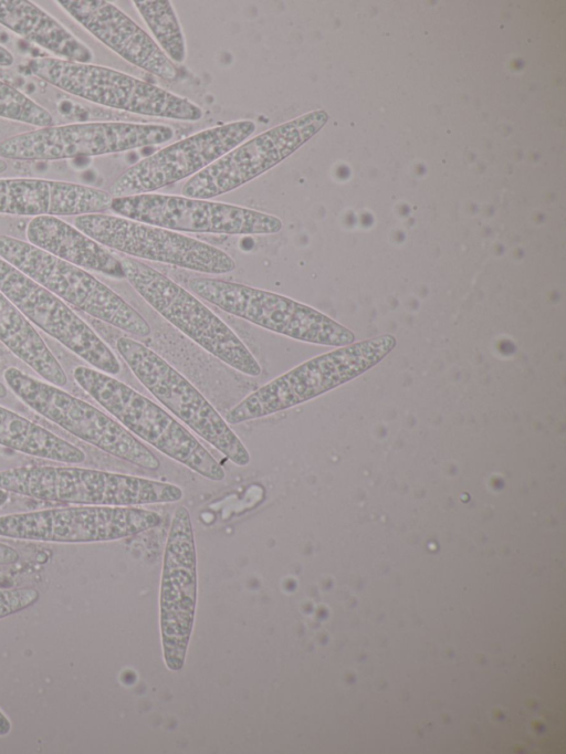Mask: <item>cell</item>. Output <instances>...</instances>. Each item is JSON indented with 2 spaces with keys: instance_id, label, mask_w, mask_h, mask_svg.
Masks as SVG:
<instances>
[{
  "instance_id": "obj_1",
  "label": "cell",
  "mask_w": 566,
  "mask_h": 754,
  "mask_svg": "<svg viewBox=\"0 0 566 754\" xmlns=\"http://www.w3.org/2000/svg\"><path fill=\"white\" fill-rule=\"evenodd\" d=\"M0 489L44 501L77 505L137 506L171 503L176 484L78 467L23 465L0 471Z\"/></svg>"
},
{
  "instance_id": "obj_2",
  "label": "cell",
  "mask_w": 566,
  "mask_h": 754,
  "mask_svg": "<svg viewBox=\"0 0 566 754\" xmlns=\"http://www.w3.org/2000/svg\"><path fill=\"white\" fill-rule=\"evenodd\" d=\"M75 383L130 433L201 477L218 482L223 467L171 415L111 375L76 366Z\"/></svg>"
},
{
  "instance_id": "obj_3",
  "label": "cell",
  "mask_w": 566,
  "mask_h": 754,
  "mask_svg": "<svg viewBox=\"0 0 566 754\" xmlns=\"http://www.w3.org/2000/svg\"><path fill=\"white\" fill-rule=\"evenodd\" d=\"M395 345L394 336L382 335L311 358L248 395L226 421L239 425L316 398L375 366Z\"/></svg>"
},
{
  "instance_id": "obj_4",
  "label": "cell",
  "mask_w": 566,
  "mask_h": 754,
  "mask_svg": "<svg viewBox=\"0 0 566 754\" xmlns=\"http://www.w3.org/2000/svg\"><path fill=\"white\" fill-rule=\"evenodd\" d=\"M28 67L51 85L106 107L187 122L203 116L190 100L111 67L50 56L33 57Z\"/></svg>"
},
{
  "instance_id": "obj_5",
  "label": "cell",
  "mask_w": 566,
  "mask_h": 754,
  "mask_svg": "<svg viewBox=\"0 0 566 754\" xmlns=\"http://www.w3.org/2000/svg\"><path fill=\"white\" fill-rule=\"evenodd\" d=\"M125 279L164 318L233 369L258 377L261 365L239 336L175 281L134 259L120 260Z\"/></svg>"
},
{
  "instance_id": "obj_6",
  "label": "cell",
  "mask_w": 566,
  "mask_h": 754,
  "mask_svg": "<svg viewBox=\"0 0 566 754\" xmlns=\"http://www.w3.org/2000/svg\"><path fill=\"white\" fill-rule=\"evenodd\" d=\"M0 258L75 308L132 335L146 337L148 322L88 271L10 235H0Z\"/></svg>"
},
{
  "instance_id": "obj_7",
  "label": "cell",
  "mask_w": 566,
  "mask_h": 754,
  "mask_svg": "<svg viewBox=\"0 0 566 754\" xmlns=\"http://www.w3.org/2000/svg\"><path fill=\"white\" fill-rule=\"evenodd\" d=\"M7 387L29 408L76 438L146 470L160 461L117 420L61 387L36 379L17 367L3 371Z\"/></svg>"
},
{
  "instance_id": "obj_8",
  "label": "cell",
  "mask_w": 566,
  "mask_h": 754,
  "mask_svg": "<svg viewBox=\"0 0 566 754\" xmlns=\"http://www.w3.org/2000/svg\"><path fill=\"white\" fill-rule=\"evenodd\" d=\"M189 287L231 315L296 341L327 346L355 341L354 333L333 318L274 292L210 277H193Z\"/></svg>"
},
{
  "instance_id": "obj_9",
  "label": "cell",
  "mask_w": 566,
  "mask_h": 754,
  "mask_svg": "<svg viewBox=\"0 0 566 754\" xmlns=\"http://www.w3.org/2000/svg\"><path fill=\"white\" fill-rule=\"evenodd\" d=\"M116 349L136 378L172 415L219 450L245 467L251 457L240 438L206 397L177 369L144 344L123 336Z\"/></svg>"
},
{
  "instance_id": "obj_10",
  "label": "cell",
  "mask_w": 566,
  "mask_h": 754,
  "mask_svg": "<svg viewBox=\"0 0 566 754\" xmlns=\"http://www.w3.org/2000/svg\"><path fill=\"white\" fill-rule=\"evenodd\" d=\"M175 132L163 124L88 122L39 127L0 142V157L60 160L99 156L164 144Z\"/></svg>"
},
{
  "instance_id": "obj_11",
  "label": "cell",
  "mask_w": 566,
  "mask_h": 754,
  "mask_svg": "<svg viewBox=\"0 0 566 754\" xmlns=\"http://www.w3.org/2000/svg\"><path fill=\"white\" fill-rule=\"evenodd\" d=\"M74 227L98 242L130 256L172 264L206 274L234 271V260L221 249L177 231L120 216H76Z\"/></svg>"
},
{
  "instance_id": "obj_12",
  "label": "cell",
  "mask_w": 566,
  "mask_h": 754,
  "mask_svg": "<svg viewBox=\"0 0 566 754\" xmlns=\"http://www.w3.org/2000/svg\"><path fill=\"white\" fill-rule=\"evenodd\" d=\"M161 516L137 506L80 505L0 516V536L52 543H93L134 536Z\"/></svg>"
},
{
  "instance_id": "obj_13",
  "label": "cell",
  "mask_w": 566,
  "mask_h": 754,
  "mask_svg": "<svg viewBox=\"0 0 566 754\" xmlns=\"http://www.w3.org/2000/svg\"><path fill=\"white\" fill-rule=\"evenodd\" d=\"M327 119L325 111H311L241 143L190 177L182 186V196L210 199L239 188L286 159Z\"/></svg>"
},
{
  "instance_id": "obj_14",
  "label": "cell",
  "mask_w": 566,
  "mask_h": 754,
  "mask_svg": "<svg viewBox=\"0 0 566 754\" xmlns=\"http://www.w3.org/2000/svg\"><path fill=\"white\" fill-rule=\"evenodd\" d=\"M116 214L172 231L220 234H272L282 220L273 214L208 199L161 193L113 198Z\"/></svg>"
},
{
  "instance_id": "obj_15",
  "label": "cell",
  "mask_w": 566,
  "mask_h": 754,
  "mask_svg": "<svg viewBox=\"0 0 566 754\" xmlns=\"http://www.w3.org/2000/svg\"><path fill=\"white\" fill-rule=\"evenodd\" d=\"M197 555L187 507L175 510L166 542L160 583V632L166 666L184 667L197 601Z\"/></svg>"
},
{
  "instance_id": "obj_16",
  "label": "cell",
  "mask_w": 566,
  "mask_h": 754,
  "mask_svg": "<svg viewBox=\"0 0 566 754\" xmlns=\"http://www.w3.org/2000/svg\"><path fill=\"white\" fill-rule=\"evenodd\" d=\"M249 119L235 121L198 132L139 160L109 186L113 198L151 193L192 177L243 143L255 130Z\"/></svg>"
},
{
  "instance_id": "obj_17",
  "label": "cell",
  "mask_w": 566,
  "mask_h": 754,
  "mask_svg": "<svg viewBox=\"0 0 566 754\" xmlns=\"http://www.w3.org/2000/svg\"><path fill=\"white\" fill-rule=\"evenodd\" d=\"M0 291L45 334L94 369L111 376L122 366L108 345L64 301L0 258Z\"/></svg>"
},
{
  "instance_id": "obj_18",
  "label": "cell",
  "mask_w": 566,
  "mask_h": 754,
  "mask_svg": "<svg viewBox=\"0 0 566 754\" xmlns=\"http://www.w3.org/2000/svg\"><path fill=\"white\" fill-rule=\"evenodd\" d=\"M56 3L127 62L164 80L177 77L176 65L155 40L115 4L104 0H59Z\"/></svg>"
},
{
  "instance_id": "obj_19",
  "label": "cell",
  "mask_w": 566,
  "mask_h": 754,
  "mask_svg": "<svg viewBox=\"0 0 566 754\" xmlns=\"http://www.w3.org/2000/svg\"><path fill=\"white\" fill-rule=\"evenodd\" d=\"M108 191L40 178H0V213L27 217L103 213L111 208Z\"/></svg>"
},
{
  "instance_id": "obj_20",
  "label": "cell",
  "mask_w": 566,
  "mask_h": 754,
  "mask_svg": "<svg viewBox=\"0 0 566 754\" xmlns=\"http://www.w3.org/2000/svg\"><path fill=\"white\" fill-rule=\"evenodd\" d=\"M28 242L84 270L125 279L120 260L74 226L53 216L32 218L25 229Z\"/></svg>"
},
{
  "instance_id": "obj_21",
  "label": "cell",
  "mask_w": 566,
  "mask_h": 754,
  "mask_svg": "<svg viewBox=\"0 0 566 754\" xmlns=\"http://www.w3.org/2000/svg\"><path fill=\"white\" fill-rule=\"evenodd\" d=\"M0 24L56 59L91 63L92 50L50 13L25 0H0Z\"/></svg>"
},
{
  "instance_id": "obj_22",
  "label": "cell",
  "mask_w": 566,
  "mask_h": 754,
  "mask_svg": "<svg viewBox=\"0 0 566 754\" xmlns=\"http://www.w3.org/2000/svg\"><path fill=\"white\" fill-rule=\"evenodd\" d=\"M0 342L44 381L63 387L67 375L35 326L0 291Z\"/></svg>"
},
{
  "instance_id": "obj_23",
  "label": "cell",
  "mask_w": 566,
  "mask_h": 754,
  "mask_svg": "<svg viewBox=\"0 0 566 754\" xmlns=\"http://www.w3.org/2000/svg\"><path fill=\"white\" fill-rule=\"evenodd\" d=\"M0 444L32 457L78 464L86 454L48 429L0 406Z\"/></svg>"
},
{
  "instance_id": "obj_24",
  "label": "cell",
  "mask_w": 566,
  "mask_h": 754,
  "mask_svg": "<svg viewBox=\"0 0 566 754\" xmlns=\"http://www.w3.org/2000/svg\"><path fill=\"white\" fill-rule=\"evenodd\" d=\"M133 3L151 31L160 50L174 64L182 63L187 56L186 42L171 2L167 0H135Z\"/></svg>"
},
{
  "instance_id": "obj_25",
  "label": "cell",
  "mask_w": 566,
  "mask_h": 754,
  "mask_svg": "<svg viewBox=\"0 0 566 754\" xmlns=\"http://www.w3.org/2000/svg\"><path fill=\"white\" fill-rule=\"evenodd\" d=\"M0 117L36 127L54 125L53 116L44 107L1 80Z\"/></svg>"
},
{
  "instance_id": "obj_26",
  "label": "cell",
  "mask_w": 566,
  "mask_h": 754,
  "mask_svg": "<svg viewBox=\"0 0 566 754\" xmlns=\"http://www.w3.org/2000/svg\"><path fill=\"white\" fill-rule=\"evenodd\" d=\"M39 598V590L32 587L0 589V619L31 607Z\"/></svg>"
},
{
  "instance_id": "obj_27",
  "label": "cell",
  "mask_w": 566,
  "mask_h": 754,
  "mask_svg": "<svg viewBox=\"0 0 566 754\" xmlns=\"http://www.w3.org/2000/svg\"><path fill=\"white\" fill-rule=\"evenodd\" d=\"M20 558L17 549L0 542V565L15 564Z\"/></svg>"
},
{
  "instance_id": "obj_28",
  "label": "cell",
  "mask_w": 566,
  "mask_h": 754,
  "mask_svg": "<svg viewBox=\"0 0 566 754\" xmlns=\"http://www.w3.org/2000/svg\"><path fill=\"white\" fill-rule=\"evenodd\" d=\"M14 62L13 54L0 44V66H10Z\"/></svg>"
},
{
  "instance_id": "obj_29",
  "label": "cell",
  "mask_w": 566,
  "mask_h": 754,
  "mask_svg": "<svg viewBox=\"0 0 566 754\" xmlns=\"http://www.w3.org/2000/svg\"><path fill=\"white\" fill-rule=\"evenodd\" d=\"M11 731V722L0 710V736L9 734Z\"/></svg>"
},
{
  "instance_id": "obj_30",
  "label": "cell",
  "mask_w": 566,
  "mask_h": 754,
  "mask_svg": "<svg viewBox=\"0 0 566 754\" xmlns=\"http://www.w3.org/2000/svg\"><path fill=\"white\" fill-rule=\"evenodd\" d=\"M9 500V492L0 489V507Z\"/></svg>"
},
{
  "instance_id": "obj_31",
  "label": "cell",
  "mask_w": 566,
  "mask_h": 754,
  "mask_svg": "<svg viewBox=\"0 0 566 754\" xmlns=\"http://www.w3.org/2000/svg\"><path fill=\"white\" fill-rule=\"evenodd\" d=\"M8 387L0 381V399L7 397Z\"/></svg>"
},
{
  "instance_id": "obj_32",
  "label": "cell",
  "mask_w": 566,
  "mask_h": 754,
  "mask_svg": "<svg viewBox=\"0 0 566 754\" xmlns=\"http://www.w3.org/2000/svg\"><path fill=\"white\" fill-rule=\"evenodd\" d=\"M8 169V164L7 161L0 157V174L4 172Z\"/></svg>"
}]
</instances>
